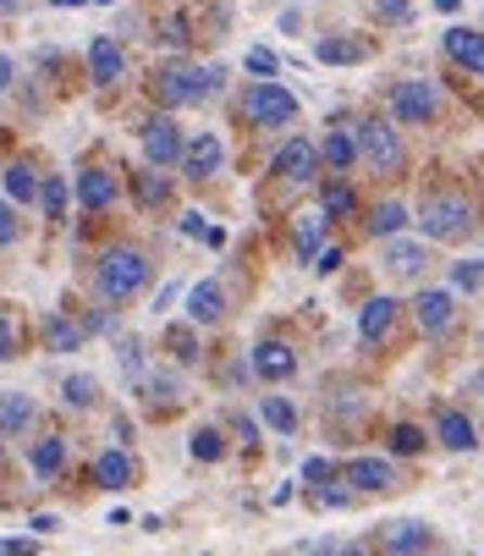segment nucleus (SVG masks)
<instances>
[{
	"instance_id": "36",
	"label": "nucleus",
	"mask_w": 484,
	"mask_h": 556,
	"mask_svg": "<svg viewBox=\"0 0 484 556\" xmlns=\"http://www.w3.org/2000/svg\"><path fill=\"white\" fill-rule=\"evenodd\" d=\"M419 446H424V430H419V425H396V430H391V452H396V457H413Z\"/></svg>"
},
{
	"instance_id": "1",
	"label": "nucleus",
	"mask_w": 484,
	"mask_h": 556,
	"mask_svg": "<svg viewBox=\"0 0 484 556\" xmlns=\"http://www.w3.org/2000/svg\"><path fill=\"white\" fill-rule=\"evenodd\" d=\"M94 287H100L105 303H127L132 292L149 287V260H143L138 249H111V254L100 260V270H94Z\"/></svg>"
},
{
	"instance_id": "5",
	"label": "nucleus",
	"mask_w": 484,
	"mask_h": 556,
	"mask_svg": "<svg viewBox=\"0 0 484 556\" xmlns=\"http://www.w3.org/2000/svg\"><path fill=\"white\" fill-rule=\"evenodd\" d=\"M154 94H160V105H193V100H204V66L166 61L154 72Z\"/></svg>"
},
{
	"instance_id": "9",
	"label": "nucleus",
	"mask_w": 484,
	"mask_h": 556,
	"mask_svg": "<svg viewBox=\"0 0 484 556\" xmlns=\"http://www.w3.org/2000/svg\"><path fill=\"white\" fill-rule=\"evenodd\" d=\"M220 161H226L220 138H215V132H193V138H188V154H182V177L204 182V177H215V172H220Z\"/></svg>"
},
{
	"instance_id": "2",
	"label": "nucleus",
	"mask_w": 484,
	"mask_h": 556,
	"mask_svg": "<svg viewBox=\"0 0 484 556\" xmlns=\"http://www.w3.org/2000/svg\"><path fill=\"white\" fill-rule=\"evenodd\" d=\"M419 226L435 243H457V237L473 231V199L468 193H430L424 210H419Z\"/></svg>"
},
{
	"instance_id": "35",
	"label": "nucleus",
	"mask_w": 484,
	"mask_h": 556,
	"mask_svg": "<svg viewBox=\"0 0 484 556\" xmlns=\"http://www.w3.org/2000/svg\"><path fill=\"white\" fill-rule=\"evenodd\" d=\"M149 403H182V375H160L154 369V380H149Z\"/></svg>"
},
{
	"instance_id": "22",
	"label": "nucleus",
	"mask_w": 484,
	"mask_h": 556,
	"mask_svg": "<svg viewBox=\"0 0 484 556\" xmlns=\"http://www.w3.org/2000/svg\"><path fill=\"white\" fill-rule=\"evenodd\" d=\"M89 72H94L100 89L116 84V77H122V50H116V39H94V45H89Z\"/></svg>"
},
{
	"instance_id": "34",
	"label": "nucleus",
	"mask_w": 484,
	"mask_h": 556,
	"mask_svg": "<svg viewBox=\"0 0 484 556\" xmlns=\"http://www.w3.org/2000/svg\"><path fill=\"white\" fill-rule=\"evenodd\" d=\"M132 188H138V204H143V210L166 204V177H160V172H138V177H132Z\"/></svg>"
},
{
	"instance_id": "41",
	"label": "nucleus",
	"mask_w": 484,
	"mask_h": 556,
	"mask_svg": "<svg viewBox=\"0 0 484 556\" xmlns=\"http://www.w3.org/2000/svg\"><path fill=\"white\" fill-rule=\"evenodd\" d=\"M479 281H484V260H462V265H457V287H468V292H473Z\"/></svg>"
},
{
	"instance_id": "43",
	"label": "nucleus",
	"mask_w": 484,
	"mask_h": 556,
	"mask_svg": "<svg viewBox=\"0 0 484 556\" xmlns=\"http://www.w3.org/2000/svg\"><path fill=\"white\" fill-rule=\"evenodd\" d=\"M374 7H380V17H385V23H402V17L413 12V0H374Z\"/></svg>"
},
{
	"instance_id": "42",
	"label": "nucleus",
	"mask_w": 484,
	"mask_h": 556,
	"mask_svg": "<svg viewBox=\"0 0 484 556\" xmlns=\"http://www.w3.org/2000/svg\"><path fill=\"white\" fill-rule=\"evenodd\" d=\"M17 243V215H12V204H0V249H12Z\"/></svg>"
},
{
	"instance_id": "12",
	"label": "nucleus",
	"mask_w": 484,
	"mask_h": 556,
	"mask_svg": "<svg viewBox=\"0 0 484 556\" xmlns=\"http://www.w3.org/2000/svg\"><path fill=\"white\" fill-rule=\"evenodd\" d=\"M254 375L270 380V386H276V380H292V375H297V353H292L286 342H259V348H254Z\"/></svg>"
},
{
	"instance_id": "21",
	"label": "nucleus",
	"mask_w": 484,
	"mask_h": 556,
	"mask_svg": "<svg viewBox=\"0 0 484 556\" xmlns=\"http://www.w3.org/2000/svg\"><path fill=\"white\" fill-rule=\"evenodd\" d=\"M391 326H396V298H369L364 314H358V337L364 342H380Z\"/></svg>"
},
{
	"instance_id": "31",
	"label": "nucleus",
	"mask_w": 484,
	"mask_h": 556,
	"mask_svg": "<svg viewBox=\"0 0 484 556\" xmlns=\"http://www.w3.org/2000/svg\"><path fill=\"white\" fill-rule=\"evenodd\" d=\"M319 210H326V220H342V215L358 210V199H353L347 182H326V193H319Z\"/></svg>"
},
{
	"instance_id": "50",
	"label": "nucleus",
	"mask_w": 484,
	"mask_h": 556,
	"mask_svg": "<svg viewBox=\"0 0 484 556\" xmlns=\"http://www.w3.org/2000/svg\"><path fill=\"white\" fill-rule=\"evenodd\" d=\"M231 425H237V435H242V441H249V446H254V441H259V425H254V419H249V414H237V419H231Z\"/></svg>"
},
{
	"instance_id": "19",
	"label": "nucleus",
	"mask_w": 484,
	"mask_h": 556,
	"mask_svg": "<svg viewBox=\"0 0 484 556\" xmlns=\"http://www.w3.org/2000/svg\"><path fill=\"white\" fill-rule=\"evenodd\" d=\"M380 265H385L391 276H419L430 260H424V243H408V237H391L385 254H380Z\"/></svg>"
},
{
	"instance_id": "28",
	"label": "nucleus",
	"mask_w": 484,
	"mask_h": 556,
	"mask_svg": "<svg viewBox=\"0 0 484 556\" xmlns=\"http://www.w3.org/2000/svg\"><path fill=\"white\" fill-rule=\"evenodd\" d=\"M94 396H100V380H94V375H66V380H61V403H66V408H89Z\"/></svg>"
},
{
	"instance_id": "20",
	"label": "nucleus",
	"mask_w": 484,
	"mask_h": 556,
	"mask_svg": "<svg viewBox=\"0 0 484 556\" xmlns=\"http://www.w3.org/2000/svg\"><path fill=\"white\" fill-rule=\"evenodd\" d=\"M446 50H451L457 66H468L473 77H484V34H473V28H446Z\"/></svg>"
},
{
	"instance_id": "24",
	"label": "nucleus",
	"mask_w": 484,
	"mask_h": 556,
	"mask_svg": "<svg viewBox=\"0 0 484 556\" xmlns=\"http://www.w3.org/2000/svg\"><path fill=\"white\" fill-rule=\"evenodd\" d=\"M28 425H34V403L23 391H7L0 396V435H23Z\"/></svg>"
},
{
	"instance_id": "10",
	"label": "nucleus",
	"mask_w": 484,
	"mask_h": 556,
	"mask_svg": "<svg viewBox=\"0 0 484 556\" xmlns=\"http://www.w3.org/2000/svg\"><path fill=\"white\" fill-rule=\"evenodd\" d=\"M276 177H286V182H314V177H319V149L303 143V138L281 143V149H276Z\"/></svg>"
},
{
	"instance_id": "11",
	"label": "nucleus",
	"mask_w": 484,
	"mask_h": 556,
	"mask_svg": "<svg viewBox=\"0 0 484 556\" xmlns=\"http://www.w3.org/2000/svg\"><path fill=\"white\" fill-rule=\"evenodd\" d=\"M342 480L358 485V491H391L396 485V468H391V457H353L342 468Z\"/></svg>"
},
{
	"instance_id": "46",
	"label": "nucleus",
	"mask_w": 484,
	"mask_h": 556,
	"mask_svg": "<svg viewBox=\"0 0 484 556\" xmlns=\"http://www.w3.org/2000/svg\"><path fill=\"white\" fill-rule=\"evenodd\" d=\"M182 231H188V237H209L215 226H204V215H199V210H188V215H182Z\"/></svg>"
},
{
	"instance_id": "18",
	"label": "nucleus",
	"mask_w": 484,
	"mask_h": 556,
	"mask_svg": "<svg viewBox=\"0 0 484 556\" xmlns=\"http://www.w3.org/2000/svg\"><path fill=\"white\" fill-rule=\"evenodd\" d=\"M226 314V292H220V281H199L193 292H188V320L193 326H215Z\"/></svg>"
},
{
	"instance_id": "51",
	"label": "nucleus",
	"mask_w": 484,
	"mask_h": 556,
	"mask_svg": "<svg viewBox=\"0 0 484 556\" xmlns=\"http://www.w3.org/2000/svg\"><path fill=\"white\" fill-rule=\"evenodd\" d=\"M319 507H347V491H319Z\"/></svg>"
},
{
	"instance_id": "25",
	"label": "nucleus",
	"mask_w": 484,
	"mask_h": 556,
	"mask_svg": "<svg viewBox=\"0 0 484 556\" xmlns=\"http://www.w3.org/2000/svg\"><path fill=\"white\" fill-rule=\"evenodd\" d=\"M28 463H34V473H39V480H55V473H61V463H66V441H61V435H44V441H34Z\"/></svg>"
},
{
	"instance_id": "52",
	"label": "nucleus",
	"mask_w": 484,
	"mask_h": 556,
	"mask_svg": "<svg viewBox=\"0 0 484 556\" xmlns=\"http://www.w3.org/2000/svg\"><path fill=\"white\" fill-rule=\"evenodd\" d=\"M7 84H12V61L0 55V94H7Z\"/></svg>"
},
{
	"instance_id": "23",
	"label": "nucleus",
	"mask_w": 484,
	"mask_h": 556,
	"mask_svg": "<svg viewBox=\"0 0 484 556\" xmlns=\"http://www.w3.org/2000/svg\"><path fill=\"white\" fill-rule=\"evenodd\" d=\"M319 237H326V210H308V215H297V237H292L297 260H319V254H326V249H319Z\"/></svg>"
},
{
	"instance_id": "37",
	"label": "nucleus",
	"mask_w": 484,
	"mask_h": 556,
	"mask_svg": "<svg viewBox=\"0 0 484 556\" xmlns=\"http://www.w3.org/2000/svg\"><path fill=\"white\" fill-rule=\"evenodd\" d=\"M39 199H44V215H50V220L66 215V182H61V177H50V182L39 188Z\"/></svg>"
},
{
	"instance_id": "3",
	"label": "nucleus",
	"mask_w": 484,
	"mask_h": 556,
	"mask_svg": "<svg viewBox=\"0 0 484 556\" xmlns=\"http://www.w3.org/2000/svg\"><path fill=\"white\" fill-rule=\"evenodd\" d=\"M358 154L374 166V172H402V161H408V154H402V138H396V127L391 122H380V116H369V122H358Z\"/></svg>"
},
{
	"instance_id": "38",
	"label": "nucleus",
	"mask_w": 484,
	"mask_h": 556,
	"mask_svg": "<svg viewBox=\"0 0 484 556\" xmlns=\"http://www.w3.org/2000/svg\"><path fill=\"white\" fill-rule=\"evenodd\" d=\"M166 342H171V353H177L182 364H193V358H199V342H193V331H188V326H171V331H166Z\"/></svg>"
},
{
	"instance_id": "8",
	"label": "nucleus",
	"mask_w": 484,
	"mask_h": 556,
	"mask_svg": "<svg viewBox=\"0 0 484 556\" xmlns=\"http://www.w3.org/2000/svg\"><path fill=\"white\" fill-rule=\"evenodd\" d=\"M430 551V529L413 518H391L380 523V556H424Z\"/></svg>"
},
{
	"instance_id": "17",
	"label": "nucleus",
	"mask_w": 484,
	"mask_h": 556,
	"mask_svg": "<svg viewBox=\"0 0 484 556\" xmlns=\"http://www.w3.org/2000/svg\"><path fill=\"white\" fill-rule=\"evenodd\" d=\"M132 480H138V468H132V457H127L122 446H111V452H100V457H94V485L122 491V485H132Z\"/></svg>"
},
{
	"instance_id": "13",
	"label": "nucleus",
	"mask_w": 484,
	"mask_h": 556,
	"mask_svg": "<svg viewBox=\"0 0 484 556\" xmlns=\"http://www.w3.org/2000/svg\"><path fill=\"white\" fill-rule=\"evenodd\" d=\"M419 326H424V337H446L451 331V320H457V303H451V292H419Z\"/></svg>"
},
{
	"instance_id": "54",
	"label": "nucleus",
	"mask_w": 484,
	"mask_h": 556,
	"mask_svg": "<svg viewBox=\"0 0 484 556\" xmlns=\"http://www.w3.org/2000/svg\"><path fill=\"white\" fill-rule=\"evenodd\" d=\"M342 556H374V551H369V545H347Z\"/></svg>"
},
{
	"instance_id": "4",
	"label": "nucleus",
	"mask_w": 484,
	"mask_h": 556,
	"mask_svg": "<svg viewBox=\"0 0 484 556\" xmlns=\"http://www.w3.org/2000/svg\"><path fill=\"white\" fill-rule=\"evenodd\" d=\"M182 154H188V143H182V127L171 116H149L143 122V161H149V172L182 166Z\"/></svg>"
},
{
	"instance_id": "55",
	"label": "nucleus",
	"mask_w": 484,
	"mask_h": 556,
	"mask_svg": "<svg viewBox=\"0 0 484 556\" xmlns=\"http://www.w3.org/2000/svg\"><path fill=\"white\" fill-rule=\"evenodd\" d=\"M435 7H441V12H457V7H462V0H435Z\"/></svg>"
},
{
	"instance_id": "45",
	"label": "nucleus",
	"mask_w": 484,
	"mask_h": 556,
	"mask_svg": "<svg viewBox=\"0 0 484 556\" xmlns=\"http://www.w3.org/2000/svg\"><path fill=\"white\" fill-rule=\"evenodd\" d=\"M39 540H0V556H34Z\"/></svg>"
},
{
	"instance_id": "26",
	"label": "nucleus",
	"mask_w": 484,
	"mask_h": 556,
	"mask_svg": "<svg viewBox=\"0 0 484 556\" xmlns=\"http://www.w3.org/2000/svg\"><path fill=\"white\" fill-rule=\"evenodd\" d=\"M402 226H408V204L385 199V204H374V210H369V231H374V237H385V243H391V237H396Z\"/></svg>"
},
{
	"instance_id": "27",
	"label": "nucleus",
	"mask_w": 484,
	"mask_h": 556,
	"mask_svg": "<svg viewBox=\"0 0 484 556\" xmlns=\"http://www.w3.org/2000/svg\"><path fill=\"white\" fill-rule=\"evenodd\" d=\"M44 342L55 353H77V348H84V326H72V320H61V314H50V320H44Z\"/></svg>"
},
{
	"instance_id": "6",
	"label": "nucleus",
	"mask_w": 484,
	"mask_h": 556,
	"mask_svg": "<svg viewBox=\"0 0 484 556\" xmlns=\"http://www.w3.org/2000/svg\"><path fill=\"white\" fill-rule=\"evenodd\" d=\"M242 111H249V122H259V127H286L297 116V100L281 84H254L249 94H242Z\"/></svg>"
},
{
	"instance_id": "33",
	"label": "nucleus",
	"mask_w": 484,
	"mask_h": 556,
	"mask_svg": "<svg viewBox=\"0 0 484 556\" xmlns=\"http://www.w3.org/2000/svg\"><path fill=\"white\" fill-rule=\"evenodd\" d=\"M259 408H265V425H270V430H281V435H292V430H297V408L286 403V396H265Z\"/></svg>"
},
{
	"instance_id": "7",
	"label": "nucleus",
	"mask_w": 484,
	"mask_h": 556,
	"mask_svg": "<svg viewBox=\"0 0 484 556\" xmlns=\"http://www.w3.org/2000/svg\"><path fill=\"white\" fill-rule=\"evenodd\" d=\"M435 84L430 77H408V84H396L391 89V111H396V122H408V127H424L430 116H435Z\"/></svg>"
},
{
	"instance_id": "39",
	"label": "nucleus",
	"mask_w": 484,
	"mask_h": 556,
	"mask_svg": "<svg viewBox=\"0 0 484 556\" xmlns=\"http://www.w3.org/2000/svg\"><path fill=\"white\" fill-rule=\"evenodd\" d=\"M160 39H166L171 50H182L188 45V23L182 17H166V23H160Z\"/></svg>"
},
{
	"instance_id": "16",
	"label": "nucleus",
	"mask_w": 484,
	"mask_h": 556,
	"mask_svg": "<svg viewBox=\"0 0 484 556\" xmlns=\"http://www.w3.org/2000/svg\"><path fill=\"white\" fill-rule=\"evenodd\" d=\"M435 435H441V446H451V452H473V446H479L473 419H468L462 408H441V414H435Z\"/></svg>"
},
{
	"instance_id": "14",
	"label": "nucleus",
	"mask_w": 484,
	"mask_h": 556,
	"mask_svg": "<svg viewBox=\"0 0 484 556\" xmlns=\"http://www.w3.org/2000/svg\"><path fill=\"white\" fill-rule=\"evenodd\" d=\"M77 204H84V210H111L116 204V172L89 166L84 177H77Z\"/></svg>"
},
{
	"instance_id": "32",
	"label": "nucleus",
	"mask_w": 484,
	"mask_h": 556,
	"mask_svg": "<svg viewBox=\"0 0 484 556\" xmlns=\"http://www.w3.org/2000/svg\"><path fill=\"white\" fill-rule=\"evenodd\" d=\"M193 457H199V463H220V457H226V435H220L215 425H199V430H193Z\"/></svg>"
},
{
	"instance_id": "44",
	"label": "nucleus",
	"mask_w": 484,
	"mask_h": 556,
	"mask_svg": "<svg viewBox=\"0 0 484 556\" xmlns=\"http://www.w3.org/2000/svg\"><path fill=\"white\" fill-rule=\"evenodd\" d=\"M0 358H17V326L0 314Z\"/></svg>"
},
{
	"instance_id": "15",
	"label": "nucleus",
	"mask_w": 484,
	"mask_h": 556,
	"mask_svg": "<svg viewBox=\"0 0 484 556\" xmlns=\"http://www.w3.org/2000/svg\"><path fill=\"white\" fill-rule=\"evenodd\" d=\"M319 161H326L336 177L358 161V132H347L342 122H331V132H326V143H319Z\"/></svg>"
},
{
	"instance_id": "29",
	"label": "nucleus",
	"mask_w": 484,
	"mask_h": 556,
	"mask_svg": "<svg viewBox=\"0 0 484 556\" xmlns=\"http://www.w3.org/2000/svg\"><path fill=\"white\" fill-rule=\"evenodd\" d=\"M39 193V172L28 166V161H17V166H7V199H17V204H28Z\"/></svg>"
},
{
	"instance_id": "48",
	"label": "nucleus",
	"mask_w": 484,
	"mask_h": 556,
	"mask_svg": "<svg viewBox=\"0 0 484 556\" xmlns=\"http://www.w3.org/2000/svg\"><path fill=\"white\" fill-rule=\"evenodd\" d=\"M303 480H331V463L326 457H308L303 463Z\"/></svg>"
},
{
	"instance_id": "56",
	"label": "nucleus",
	"mask_w": 484,
	"mask_h": 556,
	"mask_svg": "<svg viewBox=\"0 0 484 556\" xmlns=\"http://www.w3.org/2000/svg\"><path fill=\"white\" fill-rule=\"evenodd\" d=\"M50 7H89V0H50Z\"/></svg>"
},
{
	"instance_id": "47",
	"label": "nucleus",
	"mask_w": 484,
	"mask_h": 556,
	"mask_svg": "<svg viewBox=\"0 0 484 556\" xmlns=\"http://www.w3.org/2000/svg\"><path fill=\"white\" fill-rule=\"evenodd\" d=\"M122 364H127V369H132V375H138V369H143V348H138V342H132V337H127V342H122Z\"/></svg>"
},
{
	"instance_id": "53",
	"label": "nucleus",
	"mask_w": 484,
	"mask_h": 556,
	"mask_svg": "<svg viewBox=\"0 0 484 556\" xmlns=\"http://www.w3.org/2000/svg\"><path fill=\"white\" fill-rule=\"evenodd\" d=\"M17 7H23V0H0V17H12Z\"/></svg>"
},
{
	"instance_id": "40",
	"label": "nucleus",
	"mask_w": 484,
	"mask_h": 556,
	"mask_svg": "<svg viewBox=\"0 0 484 556\" xmlns=\"http://www.w3.org/2000/svg\"><path fill=\"white\" fill-rule=\"evenodd\" d=\"M249 72L259 77V84H270V72H276V55H270V50H249Z\"/></svg>"
},
{
	"instance_id": "30",
	"label": "nucleus",
	"mask_w": 484,
	"mask_h": 556,
	"mask_svg": "<svg viewBox=\"0 0 484 556\" xmlns=\"http://www.w3.org/2000/svg\"><path fill=\"white\" fill-rule=\"evenodd\" d=\"M314 61H326V66H353V61H364V45H353V39H319Z\"/></svg>"
},
{
	"instance_id": "49",
	"label": "nucleus",
	"mask_w": 484,
	"mask_h": 556,
	"mask_svg": "<svg viewBox=\"0 0 484 556\" xmlns=\"http://www.w3.org/2000/svg\"><path fill=\"white\" fill-rule=\"evenodd\" d=\"M314 270H319V276H331V270H342V249H326V254L314 260Z\"/></svg>"
}]
</instances>
